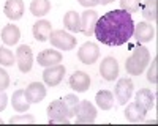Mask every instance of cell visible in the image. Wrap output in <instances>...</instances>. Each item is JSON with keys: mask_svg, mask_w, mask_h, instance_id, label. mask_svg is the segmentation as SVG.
Masks as SVG:
<instances>
[{"mask_svg": "<svg viewBox=\"0 0 158 126\" xmlns=\"http://www.w3.org/2000/svg\"><path fill=\"white\" fill-rule=\"evenodd\" d=\"M74 115H76V123H81V124H89V123H94L95 118H97V109L95 106L90 103V101L84 99L81 101L79 99V103L76 106V112H74Z\"/></svg>", "mask_w": 158, "mask_h": 126, "instance_id": "4", "label": "cell"}, {"mask_svg": "<svg viewBox=\"0 0 158 126\" xmlns=\"http://www.w3.org/2000/svg\"><path fill=\"white\" fill-rule=\"evenodd\" d=\"M133 81L128 79V77H122V79H118L117 84H115V88H114V95L118 101V104H122L125 106L127 104V101H130L131 95H133Z\"/></svg>", "mask_w": 158, "mask_h": 126, "instance_id": "6", "label": "cell"}, {"mask_svg": "<svg viewBox=\"0 0 158 126\" xmlns=\"http://www.w3.org/2000/svg\"><path fill=\"white\" fill-rule=\"evenodd\" d=\"M146 113H147V110L144 109L141 104H138L136 101L127 104L125 117H127V120L131 121V123H142L144 120H146Z\"/></svg>", "mask_w": 158, "mask_h": 126, "instance_id": "15", "label": "cell"}, {"mask_svg": "<svg viewBox=\"0 0 158 126\" xmlns=\"http://www.w3.org/2000/svg\"><path fill=\"white\" fill-rule=\"evenodd\" d=\"M133 36L136 38L138 43H149L153 40L155 36V29L153 25L149 22H139L135 25V30H133Z\"/></svg>", "mask_w": 158, "mask_h": 126, "instance_id": "13", "label": "cell"}, {"mask_svg": "<svg viewBox=\"0 0 158 126\" xmlns=\"http://www.w3.org/2000/svg\"><path fill=\"white\" fill-rule=\"evenodd\" d=\"M100 57V47L97 43H92V41H87L84 43L77 50V58L81 60L84 65H92L95 63Z\"/></svg>", "mask_w": 158, "mask_h": 126, "instance_id": "7", "label": "cell"}, {"mask_svg": "<svg viewBox=\"0 0 158 126\" xmlns=\"http://www.w3.org/2000/svg\"><path fill=\"white\" fill-rule=\"evenodd\" d=\"M16 57L13 55V52L8 47H0V65L3 66H13Z\"/></svg>", "mask_w": 158, "mask_h": 126, "instance_id": "27", "label": "cell"}, {"mask_svg": "<svg viewBox=\"0 0 158 126\" xmlns=\"http://www.w3.org/2000/svg\"><path fill=\"white\" fill-rule=\"evenodd\" d=\"M63 25L65 29L70 32H81V16L76 11H68L67 14L63 16Z\"/></svg>", "mask_w": 158, "mask_h": 126, "instance_id": "21", "label": "cell"}, {"mask_svg": "<svg viewBox=\"0 0 158 126\" xmlns=\"http://www.w3.org/2000/svg\"><path fill=\"white\" fill-rule=\"evenodd\" d=\"M11 124L13 123H35L36 120H35V117H32V115H16V117H11L10 120H8Z\"/></svg>", "mask_w": 158, "mask_h": 126, "instance_id": "31", "label": "cell"}, {"mask_svg": "<svg viewBox=\"0 0 158 126\" xmlns=\"http://www.w3.org/2000/svg\"><path fill=\"white\" fill-rule=\"evenodd\" d=\"M21 38V30L18 29V25H13V24H8L3 27L2 30V40L6 46H13L19 41Z\"/></svg>", "mask_w": 158, "mask_h": 126, "instance_id": "20", "label": "cell"}, {"mask_svg": "<svg viewBox=\"0 0 158 126\" xmlns=\"http://www.w3.org/2000/svg\"><path fill=\"white\" fill-rule=\"evenodd\" d=\"M100 74L104 81H115L118 76V63L114 57H106L100 63Z\"/></svg>", "mask_w": 158, "mask_h": 126, "instance_id": "10", "label": "cell"}, {"mask_svg": "<svg viewBox=\"0 0 158 126\" xmlns=\"http://www.w3.org/2000/svg\"><path fill=\"white\" fill-rule=\"evenodd\" d=\"M95 101L101 110H109L114 106V95L109 90H100L95 96Z\"/></svg>", "mask_w": 158, "mask_h": 126, "instance_id": "24", "label": "cell"}, {"mask_svg": "<svg viewBox=\"0 0 158 126\" xmlns=\"http://www.w3.org/2000/svg\"><path fill=\"white\" fill-rule=\"evenodd\" d=\"M51 44L60 50H71L76 46V38L65 30H54L49 35Z\"/></svg>", "mask_w": 158, "mask_h": 126, "instance_id": "5", "label": "cell"}, {"mask_svg": "<svg viewBox=\"0 0 158 126\" xmlns=\"http://www.w3.org/2000/svg\"><path fill=\"white\" fill-rule=\"evenodd\" d=\"M48 117L51 124H70V117L67 106L62 99H56L48 106Z\"/></svg>", "mask_w": 158, "mask_h": 126, "instance_id": "3", "label": "cell"}, {"mask_svg": "<svg viewBox=\"0 0 158 126\" xmlns=\"http://www.w3.org/2000/svg\"><path fill=\"white\" fill-rule=\"evenodd\" d=\"M8 87H10V74L3 68H0V92H5Z\"/></svg>", "mask_w": 158, "mask_h": 126, "instance_id": "29", "label": "cell"}, {"mask_svg": "<svg viewBox=\"0 0 158 126\" xmlns=\"http://www.w3.org/2000/svg\"><path fill=\"white\" fill-rule=\"evenodd\" d=\"M97 21H98V13L95 10H85L82 11L81 14V32L85 35V36H92L95 32V25H97Z\"/></svg>", "mask_w": 158, "mask_h": 126, "instance_id": "11", "label": "cell"}, {"mask_svg": "<svg viewBox=\"0 0 158 126\" xmlns=\"http://www.w3.org/2000/svg\"><path fill=\"white\" fill-rule=\"evenodd\" d=\"M135 22L130 13L123 10H112L98 18L94 35L106 46H122L133 36Z\"/></svg>", "mask_w": 158, "mask_h": 126, "instance_id": "1", "label": "cell"}, {"mask_svg": "<svg viewBox=\"0 0 158 126\" xmlns=\"http://www.w3.org/2000/svg\"><path fill=\"white\" fill-rule=\"evenodd\" d=\"M16 61H18V66L22 73H29L33 66V54H32V49L27 44H22L18 47L16 50Z\"/></svg>", "mask_w": 158, "mask_h": 126, "instance_id": "8", "label": "cell"}, {"mask_svg": "<svg viewBox=\"0 0 158 126\" xmlns=\"http://www.w3.org/2000/svg\"><path fill=\"white\" fill-rule=\"evenodd\" d=\"M149 61H150V52H149V49L144 47V46H138V47L133 49L131 57L127 58L125 69L131 76H139V74H142L144 69H146V66L149 65Z\"/></svg>", "mask_w": 158, "mask_h": 126, "instance_id": "2", "label": "cell"}, {"mask_svg": "<svg viewBox=\"0 0 158 126\" xmlns=\"http://www.w3.org/2000/svg\"><path fill=\"white\" fill-rule=\"evenodd\" d=\"M51 32H52V25L46 19H41V21H38V22L33 24V36H35V40L40 41V43L48 41Z\"/></svg>", "mask_w": 158, "mask_h": 126, "instance_id": "18", "label": "cell"}, {"mask_svg": "<svg viewBox=\"0 0 158 126\" xmlns=\"http://www.w3.org/2000/svg\"><path fill=\"white\" fill-rule=\"evenodd\" d=\"M114 0H98V5H109Z\"/></svg>", "mask_w": 158, "mask_h": 126, "instance_id": "34", "label": "cell"}, {"mask_svg": "<svg viewBox=\"0 0 158 126\" xmlns=\"http://www.w3.org/2000/svg\"><path fill=\"white\" fill-rule=\"evenodd\" d=\"M62 101L65 103V106H67V110H68V117H70V118H71V117H74L76 106H77V103H79L77 96H76V95H73V93H70V95H65Z\"/></svg>", "mask_w": 158, "mask_h": 126, "instance_id": "26", "label": "cell"}, {"mask_svg": "<svg viewBox=\"0 0 158 126\" xmlns=\"http://www.w3.org/2000/svg\"><path fill=\"white\" fill-rule=\"evenodd\" d=\"M79 3L85 8H90V6H97L98 5V0H77Z\"/></svg>", "mask_w": 158, "mask_h": 126, "instance_id": "33", "label": "cell"}, {"mask_svg": "<svg viewBox=\"0 0 158 126\" xmlns=\"http://www.w3.org/2000/svg\"><path fill=\"white\" fill-rule=\"evenodd\" d=\"M156 63H158V58L155 57L153 61H152V66H150V69L147 73V81L150 84H156L158 82V77H156Z\"/></svg>", "mask_w": 158, "mask_h": 126, "instance_id": "30", "label": "cell"}, {"mask_svg": "<svg viewBox=\"0 0 158 126\" xmlns=\"http://www.w3.org/2000/svg\"><path fill=\"white\" fill-rule=\"evenodd\" d=\"M141 8V0H120V10L127 13H136Z\"/></svg>", "mask_w": 158, "mask_h": 126, "instance_id": "28", "label": "cell"}, {"mask_svg": "<svg viewBox=\"0 0 158 126\" xmlns=\"http://www.w3.org/2000/svg\"><path fill=\"white\" fill-rule=\"evenodd\" d=\"M25 96H27L30 104H38L46 98V87L40 82H32L29 84V87L25 88Z\"/></svg>", "mask_w": 158, "mask_h": 126, "instance_id": "14", "label": "cell"}, {"mask_svg": "<svg viewBox=\"0 0 158 126\" xmlns=\"http://www.w3.org/2000/svg\"><path fill=\"white\" fill-rule=\"evenodd\" d=\"M60 61H62V54L59 52V50L44 49L43 52L38 54V65H41V66H44V68L59 65Z\"/></svg>", "mask_w": 158, "mask_h": 126, "instance_id": "17", "label": "cell"}, {"mask_svg": "<svg viewBox=\"0 0 158 126\" xmlns=\"http://www.w3.org/2000/svg\"><path fill=\"white\" fill-rule=\"evenodd\" d=\"M51 11V2L49 0H32L30 3V13L36 18L46 16Z\"/></svg>", "mask_w": 158, "mask_h": 126, "instance_id": "25", "label": "cell"}, {"mask_svg": "<svg viewBox=\"0 0 158 126\" xmlns=\"http://www.w3.org/2000/svg\"><path fill=\"white\" fill-rule=\"evenodd\" d=\"M136 103L141 104L146 110H150L155 106V95L149 90V88H142L136 93Z\"/></svg>", "mask_w": 158, "mask_h": 126, "instance_id": "22", "label": "cell"}, {"mask_svg": "<svg viewBox=\"0 0 158 126\" xmlns=\"http://www.w3.org/2000/svg\"><path fill=\"white\" fill-rule=\"evenodd\" d=\"M11 104H13V109L19 113H24L27 112L29 107H30V103L27 96H25V92L24 90H16L13 93V98H11Z\"/></svg>", "mask_w": 158, "mask_h": 126, "instance_id": "19", "label": "cell"}, {"mask_svg": "<svg viewBox=\"0 0 158 126\" xmlns=\"http://www.w3.org/2000/svg\"><path fill=\"white\" fill-rule=\"evenodd\" d=\"M65 66L63 65H54V66H48L43 71V81L46 85L49 87H57L62 81H63V76H65Z\"/></svg>", "mask_w": 158, "mask_h": 126, "instance_id": "9", "label": "cell"}, {"mask_svg": "<svg viewBox=\"0 0 158 126\" xmlns=\"http://www.w3.org/2000/svg\"><path fill=\"white\" fill-rule=\"evenodd\" d=\"M2 123H3V120H2V118H0V124H2Z\"/></svg>", "mask_w": 158, "mask_h": 126, "instance_id": "35", "label": "cell"}, {"mask_svg": "<svg viewBox=\"0 0 158 126\" xmlns=\"http://www.w3.org/2000/svg\"><path fill=\"white\" fill-rule=\"evenodd\" d=\"M70 87L76 93H84L90 87V76L84 71H74L70 76Z\"/></svg>", "mask_w": 158, "mask_h": 126, "instance_id": "12", "label": "cell"}, {"mask_svg": "<svg viewBox=\"0 0 158 126\" xmlns=\"http://www.w3.org/2000/svg\"><path fill=\"white\" fill-rule=\"evenodd\" d=\"M141 11L142 16L149 22H156L158 16H156V0H144L141 2Z\"/></svg>", "mask_w": 158, "mask_h": 126, "instance_id": "23", "label": "cell"}, {"mask_svg": "<svg viewBox=\"0 0 158 126\" xmlns=\"http://www.w3.org/2000/svg\"><path fill=\"white\" fill-rule=\"evenodd\" d=\"M6 104H8V96H6V93H5V92H0V112L6 107Z\"/></svg>", "mask_w": 158, "mask_h": 126, "instance_id": "32", "label": "cell"}, {"mask_svg": "<svg viewBox=\"0 0 158 126\" xmlns=\"http://www.w3.org/2000/svg\"><path fill=\"white\" fill-rule=\"evenodd\" d=\"M5 16L11 21H18L24 14V2L22 0H6L3 6Z\"/></svg>", "mask_w": 158, "mask_h": 126, "instance_id": "16", "label": "cell"}]
</instances>
